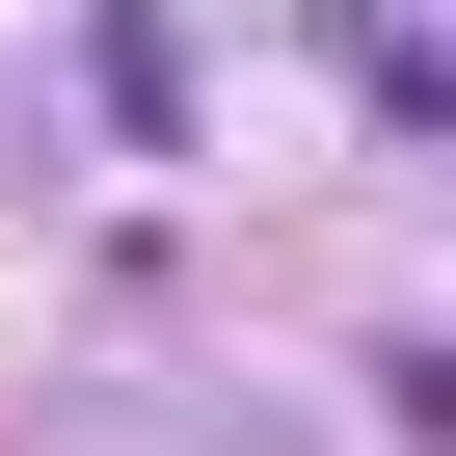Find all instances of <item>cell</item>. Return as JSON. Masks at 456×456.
Returning <instances> with one entry per match:
<instances>
[{
	"label": "cell",
	"mask_w": 456,
	"mask_h": 456,
	"mask_svg": "<svg viewBox=\"0 0 456 456\" xmlns=\"http://www.w3.org/2000/svg\"><path fill=\"white\" fill-rule=\"evenodd\" d=\"M81 81H108V134H188V28H161V0H108V28H81Z\"/></svg>",
	"instance_id": "6da1fadb"
}]
</instances>
